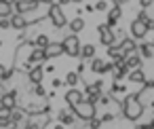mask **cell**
<instances>
[{"mask_svg":"<svg viewBox=\"0 0 154 129\" xmlns=\"http://www.w3.org/2000/svg\"><path fill=\"white\" fill-rule=\"evenodd\" d=\"M122 108H125V116L129 118V121H137L139 116H141V102L137 99V95H129V97H125V104H122Z\"/></svg>","mask_w":154,"mask_h":129,"instance_id":"cell-1","label":"cell"},{"mask_svg":"<svg viewBox=\"0 0 154 129\" xmlns=\"http://www.w3.org/2000/svg\"><path fill=\"white\" fill-rule=\"evenodd\" d=\"M70 110H72L76 116H80L82 121H89V118H93V116H95V106H93V104H89L87 99H82L80 104H76V106H74V108H70Z\"/></svg>","mask_w":154,"mask_h":129,"instance_id":"cell-2","label":"cell"},{"mask_svg":"<svg viewBox=\"0 0 154 129\" xmlns=\"http://www.w3.org/2000/svg\"><path fill=\"white\" fill-rule=\"evenodd\" d=\"M61 47H63V53L70 55V57H78V55H80V40L76 38V34L68 36V38L61 42Z\"/></svg>","mask_w":154,"mask_h":129,"instance_id":"cell-3","label":"cell"},{"mask_svg":"<svg viewBox=\"0 0 154 129\" xmlns=\"http://www.w3.org/2000/svg\"><path fill=\"white\" fill-rule=\"evenodd\" d=\"M49 17H51V21H53L55 28H63V26L68 24V19H66L61 7H57V5H51V7H49Z\"/></svg>","mask_w":154,"mask_h":129,"instance_id":"cell-4","label":"cell"},{"mask_svg":"<svg viewBox=\"0 0 154 129\" xmlns=\"http://www.w3.org/2000/svg\"><path fill=\"white\" fill-rule=\"evenodd\" d=\"M40 5L36 2V0H15V11L17 15H28L32 11H36Z\"/></svg>","mask_w":154,"mask_h":129,"instance_id":"cell-5","label":"cell"},{"mask_svg":"<svg viewBox=\"0 0 154 129\" xmlns=\"http://www.w3.org/2000/svg\"><path fill=\"white\" fill-rule=\"evenodd\" d=\"M17 106V93L15 91H9V93H0V108L11 112L13 108Z\"/></svg>","mask_w":154,"mask_h":129,"instance_id":"cell-6","label":"cell"},{"mask_svg":"<svg viewBox=\"0 0 154 129\" xmlns=\"http://www.w3.org/2000/svg\"><path fill=\"white\" fill-rule=\"evenodd\" d=\"M99 38H101V42H103L106 47H112V45H114V32H112V28L99 26Z\"/></svg>","mask_w":154,"mask_h":129,"instance_id":"cell-7","label":"cell"},{"mask_svg":"<svg viewBox=\"0 0 154 129\" xmlns=\"http://www.w3.org/2000/svg\"><path fill=\"white\" fill-rule=\"evenodd\" d=\"M131 32H133V38H146V34H148L143 21H139V19L131 24Z\"/></svg>","mask_w":154,"mask_h":129,"instance_id":"cell-8","label":"cell"},{"mask_svg":"<svg viewBox=\"0 0 154 129\" xmlns=\"http://www.w3.org/2000/svg\"><path fill=\"white\" fill-rule=\"evenodd\" d=\"M63 53V47H61V42H57V45H49V47H45V57L47 59H53V57H59Z\"/></svg>","mask_w":154,"mask_h":129,"instance_id":"cell-9","label":"cell"},{"mask_svg":"<svg viewBox=\"0 0 154 129\" xmlns=\"http://www.w3.org/2000/svg\"><path fill=\"white\" fill-rule=\"evenodd\" d=\"M42 61H47V57H45V49H42V47L32 49V53H30V64L36 66V64H42Z\"/></svg>","mask_w":154,"mask_h":129,"instance_id":"cell-10","label":"cell"},{"mask_svg":"<svg viewBox=\"0 0 154 129\" xmlns=\"http://www.w3.org/2000/svg\"><path fill=\"white\" fill-rule=\"evenodd\" d=\"M82 99H85V97H82V93H80L78 89H72V91H68V93H66V102L70 104V108H74V106H76V104H80Z\"/></svg>","mask_w":154,"mask_h":129,"instance_id":"cell-11","label":"cell"},{"mask_svg":"<svg viewBox=\"0 0 154 129\" xmlns=\"http://www.w3.org/2000/svg\"><path fill=\"white\" fill-rule=\"evenodd\" d=\"M118 49H120L122 57H127V55H131L137 47H135V40H133V38H125V40L120 42V47H118Z\"/></svg>","mask_w":154,"mask_h":129,"instance_id":"cell-12","label":"cell"},{"mask_svg":"<svg viewBox=\"0 0 154 129\" xmlns=\"http://www.w3.org/2000/svg\"><path fill=\"white\" fill-rule=\"evenodd\" d=\"M11 28H15V30H26V28H28V21H26V17L15 13V15L11 17Z\"/></svg>","mask_w":154,"mask_h":129,"instance_id":"cell-13","label":"cell"},{"mask_svg":"<svg viewBox=\"0 0 154 129\" xmlns=\"http://www.w3.org/2000/svg\"><path fill=\"white\" fill-rule=\"evenodd\" d=\"M45 76V70H42V64H36L32 70H30V80L32 83H40Z\"/></svg>","mask_w":154,"mask_h":129,"instance_id":"cell-14","label":"cell"},{"mask_svg":"<svg viewBox=\"0 0 154 129\" xmlns=\"http://www.w3.org/2000/svg\"><path fill=\"white\" fill-rule=\"evenodd\" d=\"M118 19H120V9H118V7H114V9L108 13V21H106V26H108V28H114Z\"/></svg>","mask_w":154,"mask_h":129,"instance_id":"cell-15","label":"cell"},{"mask_svg":"<svg viewBox=\"0 0 154 129\" xmlns=\"http://www.w3.org/2000/svg\"><path fill=\"white\" fill-rule=\"evenodd\" d=\"M59 123L61 125H72L74 123V112L72 110H61L59 112Z\"/></svg>","mask_w":154,"mask_h":129,"instance_id":"cell-16","label":"cell"},{"mask_svg":"<svg viewBox=\"0 0 154 129\" xmlns=\"http://www.w3.org/2000/svg\"><path fill=\"white\" fill-rule=\"evenodd\" d=\"M80 57H85V59H93V57H95V47H93V45H85V47H80Z\"/></svg>","mask_w":154,"mask_h":129,"instance_id":"cell-17","label":"cell"},{"mask_svg":"<svg viewBox=\"0 0 154 129\" xmlns=\"http://www.w3.org/2000/svg\"><path fill=\"white\" fill-rule=\"evenodd\" d=\"M9 118H11L13 123H19V121H23V118H26V112H23L21 108H13V110L9 112Z\"/></svg>","mask_w":154,"mask_h":129,"instance_id":"cell-18","label":"cell"},{"mask_svg":"<svg viewBox=\"0 0 154 129\" xmlns=\"http://www.w3.org/2000/svg\"><path fill=\"white\" fill-rule=\"evenodd\" d=\"M2 17H13V5L0 2V19H2Z\"/></svg>","mask_w":154,"mask_h":129,"instance_id":"cell-19","label":"cell"},{"mask_svg":"<svg viewBox=\"0 0 154 129\" xmlns=\"http://www.w3.org/2000/svg\"><path fill=\"white\" fill-rule=\"evenodd\" d=\"M131 83H143L146 80V76H143V72L141 70H133V72H129V76H127Z\"/></svg>","mask_w":154,"mask_h":129,"instance_id":"cell-20","label":"cell"},{"mask_svg":"<svg viewBox=\"0 0 154 129\" xmlns=\"http://www.w3.org/2000/svg\"><path fill=\"white\" fill-rule=\"evenodd\" d=\"M70 30H72V32H82V30H85V21H82L80 17L72 19V21H70Z\"/></svg>","mask_w":154,"mask_h":129,"instance_id":"cell-21","label":"cell"},{"mask_svg":"<svg viewBox=\"0 0 154 129\" xmlns=\"http://www.w3.org/2000/svg\"><path fill=\"white\" fill-rule=\"evenodd\" d=\"M103 64H106L103 59H99V57H93V59H91V70H93V72H97V74H101V70H103Z\"/></svg>","mask_w":154,"mask_h":129,"instance_id":"cell-22","label":"cell"},{"mask_svg":"<svg viewBox=\"0 0 154 129\" xmlns=\"http://www.w3.org/2000/svg\"><path fill=\"white\" fill-rule=\"evenodd\" d=\"M137 49L141 51V55H143L146 59H150V57H152V45H148V42H141Z\"/></svg>","mask_w":154,"mask_h":129,"instance_id":"cell-23","label":"cell"},{"mask_svg":"<svg viewBox=\"0 0 154 129\" xmlns=\"http://www.w3.org/2000/svg\"><path fill=\"white\" fill-rule=\"evenodd\" d=\"M125 61H127V68H137L141 59H139L137 55H127V57H125Z\"/></svg>","mask_w":154,"mask_h":129,"instance_id":"cell-24","label":"cell"},{"mask_svg":"<svg viewBox=\"0 0 154 129\" xmlns=\"http://www.w3.org/2000/svg\"><path fill=\"white\" fill-rule=\"evenodd\" d=\"M34 45L45 49V47H49L51 42H49V36H47V34H38V38H36V42H34Z\"/></svg>","mask_w":154,"mask_h":129,"instance_id":"cell-25","label":"cell"},{"mask_svg":"<svg viewBox=\"0 0 154 129\" xmlns=\"http://www.w3.org/2000/svg\"><path fill=\"white\" fill-rule=\"evenodd\" d=\"M78 78H80V76H78L76 72H68V76H66V85H70V87H74V85L78 83Z\"/></svg>","mask_w":154,"mask_h":129,"instance_id":"cell-26","label":"cell"},{"mask_svg":"<svg viewBox=\"0 0 154 129\" xmlns=\"http://www.w3.org/2000/svg\"><path fill=\"white\" fill-rule=\"evenodd\" d=\"M108 55H110V57H114V59H120V57H122L120 49H114V47H108Z\"/></svg>","mask_w":154,"mask_h":129,"instance_id":"cell-27","label":"cell"},{"mask_svg":"<svg viewBox=\"0 0 154 129\" xmlns=\"http://www.w3.org/2000/svg\"><path fill=\"white\" fill-rule=\"evenodd\" d=\"M101 127V118H89V129H99Z\"/></svg>","mask_w":154,"mask_h":129,"instance_id":"cell-28","label":"cell"},{"mask_svg":"<svg viewBox=\"0 0 154 129\" xmlns=\"http://www.w3.org/2000/svg\"><path fill=\"white\" fill-rule=\"evenodd\" d=\"M11 28V17H2L0 19V30H9Z\"/></svg>","mask_w":154,"mask_h":129,"instance_id":"cell-29","label":"cell"},{"mask_svg":"<svg viewBox=\"0 0 154 129\" xmlns=\"http://www.w3.org/2000/svg\"><path fill=\"white\" fill-rule=\"evenodd\" d=\"M13 76V70H2V72H0V80H9Z\"/></svg>","mask_w":154,"mask_h":129,"instance_id":"cell-30","label":"cell"},{"mask_svg":"<svg viewBox=\"0 0 154 129\" xmlns=\"http://www.w3.org/2000/svg\"><path fill=\"white\" fill-rule=\"evenodd\" d=\"M34 93H36L38 97H45V93H47V91H45V87H42V85H36V87H34Z\"/></svg>","mask_w":154,"mask_h":129,"instance_id":"cell-31","label":"cell"},{"mask_svg":"<svg viewBox=\"0 0 154 129\" xmlns=\"http://www.w3.org/2000/svg\"><path fill=\"white\" fill-rule=\"evenodd\" d=\"M95 9H97V11H106V9H108V2H106V0H99V2L95 5Z\"/></svg>","mask_w":154,"mask_h":129,"instance_id":"cell-32","label":"cell"},{"mask_svg":"<svg viewBox=\"0 0 154 129\" xmlns=\"http://www.w3.org/2000/svg\"><path fill=\"white\" fill-rule=\"evenodd\" d=\"M143 26H146V30L150 32V30H154V19H146L143 21Z\"/></svg>","mask_w":154,"mask_h":129,"instance_id":"cell-33","label":"cell"},{"mask_svg":"<svg viewBox=\"0 0 154 129\" xmlns=\"http://www.w3.org/2000/svg\"><path fill=\"white\" fill-rule=\"evenodd\" d=\"M66 2H70V0H51V5H57V7H61V5H66Z\"/></svg>","mask_w":154,"mask_h":129,"instance_id":"cell-34","label":"cell"},{"mask_svg":"<svg viewBox=\"0 0 154 129\" xmlns=\"http://www.w3.org/2000/svg\"><path fill=\"white\" fill-rule=\"evenodd\" d=\"M139 2H141V7H143V9H148V7L152 5V0H139Z\"/></svg>","mask_w":154,"mask_h":129,"instance_id":"cell-35","label":"cell"},{"mask_svg":"<svg viewBox=\"0 0 154 129\" xmlns=\"http://www.w3.org/2000/svg\"><path fill=\"white\" fill-rule=\"evenodd\" d=\"M36 2H38V5H49V7H51V0H36Z\"/></svg>","mask_w":154,"mask_h":129,"instance_id":"cell-36","label":"cell"},{"mask_svg":"<svg viewBox=\"0 0 154 129\" xmlns=\"http://www.w3.org/2000/svg\"><path fill=\"white\" fill-rule=\"evenodd\" d=\"M0 2H7V5H13V2H15V0H0Z\"/></svg>","mask_w":154,"mask_h":129,"instance_id":"cell-37","label":"cell"},{"mask_svg":"<svg viewBox=\"0 0 154 129\" xmlns=\"http://www.w3.org/2000/svg\"><path fill=\"white\" fill-rule=\"evenodd\" d=\"M7 114V110H0V116H5Z\"/></svg>","mask_w":154,"mask_h":129,"instance_id":"cell-38","label":"cell"},{"mask_svg":"<svg viewBox=\"0 0 154 129\" xmlns=\"http://www.w3.org/2000/svg\"><path fill=\"white\" fill-rule=\"evenodd\" d=\"M70 2H82V0H70Z\"/></svg>","mask_w":154,"mask_h":129,"instance_id":"cell-39","label":"cell"},{"mask_svg":"<svg viewBox=\"0 0 154 129\" xmlns=\"http://www.w3.org/2000/svg\"><path fill=\"white\" fill-rule=\"evenodd\" d=\"M122 2H129V0H122Z\"/></svg>","mask_w":154,"mask_h":129,"instance_id":"cell-40","label":"cell"},{"mask_svg":"<svg viewBox=\"0 0 154 129\" xmlns=\"http://www.w3.org/2000/svg\"><path fill=\"white\" fill-rule=\"evenodd\" d=\"M152 47H154V40H152Z\"/></svg>","mask_w":154,"mask_h":129,"instance_id":"cell-41","label":"cell"},{"mask_svg":"<svg viewBox=\"0 0 154 129\" xmlns=\"http://www.w3.org/2000/svg\"><path fill=\"white\" fill-rule=\"evenodd\" d=\"M0 47H2V42H0Z\"/></svg>","mask_w":154,"mask_h":129,"instance_id":"cell-42","label":"cell"}]
</instances>
